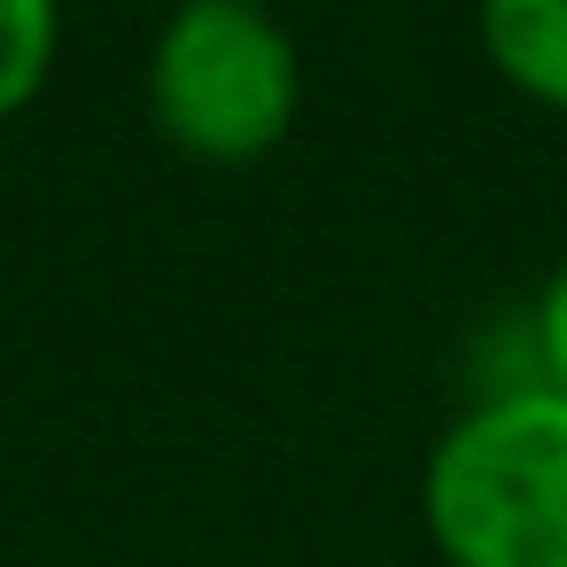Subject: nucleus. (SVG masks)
I'll return each mask as SVG.
<instances>
[{
	"instance_id": "obj_3",
	"label": "nucleus",
	"mask_w": 567,
	"mask_h": 567,
	"mask_svg": "<svg viewBox=\"0 0 567 567\" xmlns=\"http://www.w3.org/2000/svg\"><path fill=\"white\" fill-rule=\"evenodd\" d=\"M474 40L520 102L567 117V0H474Z\"/></svg>"
},
{
	"instance_id": "obj_4",
	"label": "nucleus",
	"mask_w": 567,
	"mask_h": 567,
	"mask_svg": "<svg viewBox=\"0 0 567 567\" xmlns=\"http://www.w3.org/2000/svg\"><path fill=\"white\" fill-rule=\"evenodd\" d=\"M63 63V0H0V125H17Z\"/></svg>"
},
{
	"instance_id": "obj_2",
	"label": "nucleus",
	"mask_w": 567,
	"mask_h": 567,
	"mask_svg": "<svg viewBox=\"0 0 567 567\" xmlns=\"http://www.w3.org/2000/svg\"><path fill=\"white\" fill-rule=\"evenodd\" d=\"M148 125L195 164H257L303 117V48L280 9H164L141 55Z\"/></svg>"
},
{
	"instance_id": "obj_6",
	"label": "nucleus",
	"mask_w": 567,
	"mask_h": 567,
	"mask_svg": "<svg viewBox=\"0 0 567 567\" xmlns=\"http://www.w3.org/2000/svg\"><path fill=\"white\" fill-rule=\"evenodd\" d=\"M164 9H210V0H164ZM249 9H272V0H249Z\"/></svg>"
},
{
	"instance_id": "obj_1",
	"label": "nucleus",
	"mask_w": 567,
	"mask_h": 567,
	"mask_svg": "<svg viewBox=\"0 0 567 567\" xmlns=\"http://www.w3.org/2000/svg\"><path fill=\"white\" fill-rule=\"evenodd\" d=\"M420 528L443 567H567V396H474L427 443Z\"/></svg>"
},
{
	"instance_id": "obj_5",
	"label": "nucleus",
	"mask_w": 567,
	"mask_h": 567,
	"mask_svg": "<svg viewBox=\"0 0 567 567\" xmlns=\"http://www.w3.org/2000/svg\"><path fill=\"white\" fill-rule=\"evenodd\" d=\"M520 319H528V350H536V381L567 396V257L551 265V280L536 288V303H528Z\"/></svg>"
}]
</instances>
